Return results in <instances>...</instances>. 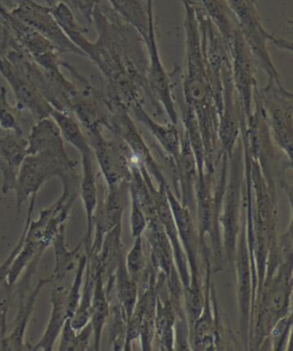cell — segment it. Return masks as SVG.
I'll use <instances>...</instances> for the list:
<instances>
[{
	"mask_svg": "<svg viewBox=\"0 0 293 351\" xmlns=\"http://www.w3.org/2000/svg\"><path fill=\"white\" fill-rule=\"evenodd\" d=\"M97 39L87 38V29L68 32L67 37L95 64L106 80V99L128 110L148 97V54L145 40L109 6L97 1L92 13Z\"/></svg>",
	"mask_w": 293,
	"mask_h": 351,
	"instance_id": "obj_1",
	"label": "cell"
},
{
	"mask_svg": "<svg viewBox=\"0 0 293 351\" xmlns=\"http://www.w3.org/2000/svg\"><path fill=\"white\" fill-rule=\"evenodd\" d=\"M185 20L183 106L193 111L204 145V176L213 179L220 162L219 118L222 102L214 90L200 44L195 0H183Z\"/></svg>",
	"mask_w": 293,
	"mask_h": 351,
	"instance_id": "obj_2",
	"label": "cell"
},
{
	"mask_svg": "<svg viewBox=\"0 0 293 351\" xmlns=\"http://www.w3.org/2000/svg\"><path fill=\"white\" fill-rule=\"evenodd\" d=\"M293 261L279 262L275 272L263 279L252 308L248 350H263L269 332L276 322L291 309Z\"/></svg>",
	"mask_w": 293,
	"mask_h": 351,
	"instance_id": "obj_3",
	"label": "cell"
},
{
	"mask_svg": "<svg viewBox=\"0 0 293 351\" xmlns=\"http://www.w3.org/2000/svg\"><path fill=\"white\" fill-rule=\"evenodd\" d=\"M226 4L234 14L238 28L255 58L268 80H279V73L269 53L268 43L279 49L292 51V43L272 35L262 25L258 12V1L255 0H226Z\"/></svg>",
	"mask_w": 293,
	"mask_h": 351,
	"instance_id": "obj_4",
	"label": "cell"
},
{
	"mask_svg": "<svg viewBox=\"0 0 293 351\" xmlns=\"http://www.w3.org/2000/svg\"><path fill=\"white\" fill-rule=\"evenodd\" d=\"M243 182H244V160L243 147L236 145L228 164L227 184L221 203L220 223L221 247L224 263L233 270L238 234L241 229L243 210Z\"/></svg>",
	"mask_w": 293,
	"mask_h": 351,
	"instance_id": "obj_5",
	"label": "cell"
},
{
	"mask_svg": "<svg viewBox=\"0 0 293 351\" xmlns=\"http://www.w3.org/2000/svg\"><path fill=\"white\" fill-rule=\"evenodd\" d=\"M255 99L261 106L269 133L276 147L292 160L293 95L279 80H268L261 90H257Z\"/></svg>",
	"mask_w": 293,
	"mask_h": 351,
	"instance_id": "obj_6",
	"label": "cell"
},
{
	"mask_svg": "<svg viewBox=\"0 0 293 351\" xmlns=\"http://www.w3.org/2000/svg\"><path fill=\"white\" fill-rule=\"evenodd\" d=\"M148 8L149 25L148 35L145 44L148 54V68H147V85H148V97L155 107L163 111L169 118V123L178 126L179 124V112L176 109V97L173 90L172 82L169 75L163 64L161 53H159L157 32H156L155 13H154V1L145 0Z\"/></svg>",
	"mask_w": 293,
	"mask_h": 351,
	"instance_id": "obj_7",
	"label": "cell"
},
{
	"mask_svg": "<svg viewBox=\"0 0 293 351\" xmlns=\"http://www.w3.org/2000/svg\"><path fill=\"white\" fill-rule=\"evenodd\" d=\"M97 166L100 167L107 188L131 181L132 154L128 145L116 136L108 140L102 134V128L84 130Z\"/></svg>",
	"mask_w": 293,
	"mask_h": 351,
	"instance_id": "obj_8",
	"label": "cell"
},
{
	"mask_svg": "<svg viewBox=\"0 0 293 351\" xmlns=\"http://www.w3.org/2000/svg\"><path fill=\"white\" fill-rule=\"evenodd\" d=\"M109 117H108L104 128H107L113 134L116 135L128 145L132 154L133 162L145 166L149 174L157 184H164L166 182L165 176L163 174L162 169L156 162L150 149L147 145L145 138L140 134L134 119L132 117L128 109L117 104H109Z\"/></svg>",
	"mask_w": 293,
	"mask_h": 351,
	"instance_id": "obj_9",
	"label": "cell"
},
{
	"mask_svg": "<svg viewBox=\"0 0 293 351\" xmlns=\"http://www.w3.org/2000/svg\"><path fill=\"white\" fill-rule=\"evenodd\" d=\"M77 162L67 164L61 159L47 154L27 155L19 171L15 183L16 210L21 213L25 202L39 193V190L52 178H61L65 173L75 171Z\"/></svg>",
	"mask_w": 293,
	"mask_h": 351,
	"instance_id": "obj_10",
	"label": "cell"
},
{
	"mask_svg": "<svg viewBox=\"0 0 293 351\" xmlns=\"http://www.w3.org/2000/svg\"><path fill=\"white\" fill-rule=\"evenodd\" d=\"M227 49L231 58V78L237 95L242 114L248 123L253 114L257 84V63L241 30L236 32L234 38L228 44Z\"/></svg>",
	"mask_w": 293,
	"mask_h": 351,
	"instance_id": "obj_11",
	"label": "cell"
},
{
	"mask_svg": "<svg viewBox=\"0 0 293 351\" xmlns=\"http://www.w3.org/2000/svg\"><path fill=\"white\" fill-rule=\"evenodd\" d=\"M233 271L235 272V277H236L239 333H241L243 346L248 349L251 310L253 306V285H252L251 255L248 251V238H246L244 199H243L241 229H239L237 244H236Z\"/></svg>",
	"mask_w": 293,
	"mask_h": 351,
	"instance_id": "obj_12",
	"label": "cell"
},
{
	"mask_svg": "<svg viewBox=\"0 0 293 351\" xmlns=\"http://www.w3.org/2000/svg\"><path fill=\"white\" fill-rule=\"evenodd\" d=\"M13 8L8 10L19 21L23 22L30 28L44 36L52 43L56 51L61 54H73L83 56L84 53L75 44L70 42L66 34L60 28L58 22L53 16L51 8L47 5H42L36 0H12Z\"/></svg>",
	"mask_w": 293,
	"mask_h": 351,
	"instance_id": "obj_13",
	"label": "cell"
},
{
	"mask_svg": "<svg viewBox=\"0 0 293 351\" xmlns=\"http://www.w3.org/2000/svg\"><path fill=\"white\" fill-rule=\"evenodd\" d=\"M166 195H167L169 206L176 221L180 243L183 245V252L186 254L187 262L189 267V286L185 289L197 291V292L203 291L202 280H200V241L196 217H194L187 207L180 203L169 186H166Z\"/></svg>",
	"mask_w": 293,
	"mask_h": 351,
	"instance_id": "obj_14",
	"label": "cell"
},
{
	"mask_svg": "<svg viewBox=\"0 0 293 351\" xmlns=\"http://www.w3.org/2000/svg\"><path fill=\"white\" fill-rule=\"evenodd\" d=\"M0 75L4 77L14 93L16 111L27 112L35 121L51 116L54 110L52 106L43 97L35 84L3 53H0Z\"/></svg>",
	"mask_w": 293,
	"mask_h": 351,
	"instance_id": "obj_15",
	"label": "cell"
},
{
	"mask_svg": "<svg viewBox=\"0 0 293 351\" xmlns=\"http://www.w3.org/2000/svg\"><path fill=\"white\" fill-rule=\"evenodd\" d=\"M128 183L130 182L121 183L114 188H107L102 198L99 195L93 217L94 237L87 255L97 256L100 251L104 234L118 223L123 222V215L130 196Z\"/></svg>",
	"mask_w": 293,
	"mask_h": 351,
	"instance_id": "obj_16",
	"label": "cell"
},
{
	"mask_svg": "<svg viewBox=\"0 0 293 351\" xmlns=\"http://www.w3.org/2000/svg\"><path fill=\"white\" fill-rule=\"evenodd\" d=\"M49 282H52L51 277L39 279L34 291H29V287H19L18 313L11 327L8 328V333L0 339V350H29L28 344H25V332L35 309L39 293Z\"/></svg>",
	"mask_w": 293,
	"mask_h": 351,
	"instance_id": "obj_17",
	"label": "cell"
},
{
	"mask_svg": "<svg viewBox=\"0 0 293 351\" xmlns=\"http://www.w3.org/2000/svg\"><path fill=\"white\" fill-rule=\"evenodd\" d=\"M174 176L176 180V190L173 193L183 206L196 217V186L198 181V169L196 158L186 133L181 135L180 155L174 162Z\"/></svg>",
	"mask_w": 293,
	"mask_h": 351,
	"instance_id": "obj_18",
	"label": "cell"
},
{
	"mask_svg": "<svg viewBox=\"0 0 293 351\" xmlns=\"http://www.w3.org/2000/svg\"><path fill=\"white\" fill-rule=\"evenodd\" d=\"M27 155V136L23 133L4 131L0 128V174L1 193L4 195L14 190L19 171Z\"/></svg>",
	"mask_w": 293,
	"mask_h": 351,
	"instance_id": "obj_19",
	"label": "cell"
},
{
	"mask_svg": "<svg viewBox=\"0 0 293 351\" xmlns=\"http://www.w3.org/2000/svg\"><path fill=\"white\" fill-rule=\"evenodd\" d=\"M28 140V155L47 154L56 158L61 159L67 164H75V160L70 158L66 148L59 126L51 116L35 121L30 133L27 136Z\"/></svg>",
	"mask_w": 293,
	"mask_h": 351,
	"instance_id": "obj_20",
	"label": "cell"
},
{
	"mask_svg": "<svg viewBox=\"0 0 293 351\" xmlns=\"http://www.w3.org/2000/svg\"><path fill=\"white\" fill-rule=\"evenodd\" d=\"M169 183L159 184V193L156 197V208H157V217L162 223L166 236L169 238V244L172 246L173 258L176 262V270L179 272L180 279L183 282V289L189 286L190 272L186 254L183 252V245L180 243L179 234L176 229V221L173 217L172 210L169 206L167 195H166V186Z\"/></svg>",
	"mask_w": 293,
	"mask_h": 351,
	"instance_id": "obj_21",
	"label": "cell"
},
{
	"mask_svg": "<svg viewBox=\"0 0 293 351\" xmlns=\"http://www.w3.org/2000/svg\"><path fill=\"white\" fill-rule=\"evenodd\" d=\"M83 176H80V195L83 199L85 213H86V236L83 241L85 253H89L92 245V232H93V217L99 200V186H97V162L93 152L82 156Z\"/></svg>",
	"mask_w": 293,
	"mask_h": 351,
	"instance_id": "obj_22",
	"label": "cell"
},
{
	"mask_svg": "<svg viewBox=\"0 0 293 351\" xmlns=\"http://www.w3.org/2000/svg\"><path fill=\"white\" fill-rule=\"evenodd\" d=\"M68 291H69V286L60 285V284L53 286L52 293H51L52 310L49 315V323L40 340L35 346H29V350L52 351L54 349L56 341L59 340L63 325L66 323L67 318H69L67 313Z\"/></svg>",
	"mask_w": 293,
	"mask_h": 351,
	"instance_id": "obj_23",
	"label": "cell"
},
{
	"mask_svg": "<svg viewBox=\"0 0 293 351\" xmlns=\"http://www.w3.org/2000/svg\"><path fill=\"white\" fill-rule=\"evenodd\" d=\"M150 250L149 261L159 272H162L166 279L169 278L173 270H176V262L173 258L172 246L159 217L148 220L145 234Z\"/></svg>",
	"mask_w": 293,
	"mask_h": 351,
	"instance_id": "obj_24",
	"label": "cell"
},
{
	"mask_svg": "<svg viewBox=\"0 0 293 351\" xmlns=\"http://www.w3.org/2000/svg\"><path fill=\"white\" fill-rule=\"evenodd\" d=\"M132 117L140 121L148 128L152 136L159 142V147H162L163 152H165L169 158L176 162L180 155L181 149V135H180L178 126L171 124H159L154 118L149 116L145 110L143 104H135L128 110Z\"/></svg>",
	"mask_w": 293,
	"mask_h": 351,
	"instance_id": "obj_25",
	"label": "cell"
},
{
	"mask_svg": "<svg viewBox=\"0 0 293 351\" xmlns=\"http://www.w3.org/2000/svg\"><path fill=\"white\" fill-rule=\"evenodd\" d=\"M121 228H123V222L118 223L116 227L113 228L110 231H108L107 234H104L100 251L97 256L89 255V256H94L97 260V269H99L104 276V282L114 277L119 262L125 258L124 245L121 239V230H123Z\"/></svg>",
	"mask_w": 293,
	"mask_h": 351,
	"instance_id": "obj_26",
	"label": "cell"
},
{
	"mask_svg": "<svg viewBox=\"0 0 293 351\" xmlns=\"http://www.w3.org/2000/svg\"><path fill=\"white\" fill-rule=\"evenodd\" d=\"M109 299H108L104 276L100 270H95L93 298L91 306V326L93 330V350H100L101 337L109 316Z\"/></svg>",
	"mask_w": 293,
	"mask_h": 351,
	"instance_id": "obj_27",
	"label": "cell"
},
{
	"mask_svg": "<svg viewBox=\"0 0 293 351\" xmlns=\"http://www.w3.org/2000/svg\"><path fill=\"white\" fill-rule=\"evenodd\" d=\"M109 8L138 32L145 40L148 35L149 12L145 0H107Z\"/></svg>",
	"mask_w": 293,
	"mask_h": 351,
	"instance_id": "obj_28",
	"label": "cell"
},
{
	"mask_svg": "<svg viewBox=\"0 0 293 351\" xmlns=\"http://www.w3.org/2000/svg\"><path fill=\"white\" fill-rule=\"evenodd\" d=\"M108 296H114L119 304L123 306L128 319L131 317L135 304L138 301V284L128 275V269L125 265V258L119 262L116 271H115L114 285Z\"/></svg>",
	"mask_w": 293,
	"mask_h": 351,
	"instance_id": "obj_29",
	"label": "cell"
},
{
	"mask_svg": "<svg viewBox=\"0 0 293 351\" xmlns=\"http://www.w3.org/2000/svg\"><path fill=\"white\" fill-rule=\"evenodd\" d=\"M66 226L67 224L61 226L51 244L56 256V265L51 275L52 282H59L66 278V276L75 267V262L78 260V252L83 246V241H80L73 250H68L66 244Z\"/></svg>",
	"mask_w": 293,
	"mask_h": 351,
	"instance_id": "obj_30",
	"label": "cell"
},
{
	"mask_svg": "<svg viewBox=\"0 0 293 351\" xmlns=\"http://www.w3.org/2000/svg\"><path fill=\"white\" fill-rule=\"evenodd\" d=\"M87 265L84 275V286L82 287L80 302L77 306L73 316L70 317L71 325L76 330L83 328L90 323L91 306L93 298L94 282H95V270H97V260L94 256L87 255Z\"/></svg>",
	"mask_w": 293,
	"mask_h": 351,
	"instance_id": "obj_31",
	"label": "cell"
},
{
	"mask_svg": "<svg viewBox=\"0 0 293 351\" xmlns=\"http://www.w3.org/2000/svg\"><path fill=\"white\" fill-rule=\"evenodd\" d=\"M51 117L59 126L63 140L73 145V148L80 152V156L92 154V149L89 145L85 132L76 118L73 117V114L62 112V111L53 110Z\"/></svg>",
	"mask_w": 293,
	"mask_h": 351,
	"instance_id": "obj_32",
	"label": "cell"
},
{
	"mask_svg": "<svg viewBox=\"0 0 293 351\" xmlns=\"http://www.w3.org/2000/svg\"><path fill=\"white\" fill-rule=\"evenodd\" d=\"M108 299L110 304L107 320V323H109V344L114 350H124L128 316L114 296H108Z\"/></svg>",
	"mask_w": 293,
	"mask_h": 351,
	"instance_id": "obj_33",
	"label": "cell"
},
{
	"mask_svg": "<svg viewBox=\"0 0 293 351\" xmlns=\"http://www.w3.org/2000/svg\"><path fill=\"white\" fill-rule=\"evenodd\" d=\"M148 262L143 248V236L134 238L133 246L125 256V265L128 269V275L131 276V278L137 284L141 282L142 277L145 276Z\"/></svg>",
	"mask_w": 293,
	"mask_h": 351,
	"instance_id": "obj_34",
	"label": "cell"
},
{
	"mask_svg": "<svg viewBox=\"0 0 293 351\" xmlns=\"http://www.w3.org/2000/svg\"><path fill=\"white\" fill-rule=\"evenodd\" d=\"M291 328H292V311H290L288 315L276 322L275 325L269 332L265 347H268L274 351L286 350L289 347Z\"/></svg>",
	"mask_w": 293,
	"mask_h": 351,
	"instance_id": "obj_35",
	"label": "cell"
},
{
	"mask_svg": "<svg viewBox=\"0 0 293 351\" xmlns=\"http://www.w3.org/2000/svg\"><path fill=\"white\" fill-rule=\"evenodd\" d=\"M15 112L16 109L8 102V88L0 86V128L4 131L23 133Z\"/></svg>",
	"mask_w": 293,
	"mask_h": 351,
	"instance_id": "obj_36",
	"label": "cell"
},
{
	"mask_svg": "<svg viewBox=\"0 0 293 351\" xmlns=\"http://www.w3.org/2000/svg\"><path fill=\"white\" fill-rule=\"evenodd\" d=\"M87 254L82 255L78 258V265H77L76 276L73 278V284L69 286L68 291V299H67V313L68 317H71L76 310L78 302H80V294H82V287H83L84 275H85V269L87 265Z\"/></svg>",
	"mask_w": 293,
	"mask_h": 351,
	"instance_id": "obj_37",
	"label": "cell"
},
{
	"mask_svg": "<svg viewBox=\"0 0 293 351\" xmlns=\"http://www.w3.org/2000/svg\"><path fill=\"white\" fill-rule=\"evenodd\" d=\"M46 5L49 8H53L54 5L63 3L69 6L70 10L76 15V18L80 21H84L87 25H92V13L93 8L99 0H45Z\"/></svg>",
	"mask_w": 293,
	"mask_h": 351,
	"instance_id": "obj_38",
	"label": "cell"
},
{
	"mask_svg": "<svg viewBox=\"0 0 293 351\" xmlns=\"http://www.w3.org/2000/svg\"><path fill=\"white\" fill-rule=\"evenodd\" d=\"M130 191V202H131V214H130V227L133 239L145 234V228L148 224V220L145 217V212L142 210L141 205L139 203L138 198L134 193Z\"/></svg>",
	"mask_w": 293,
	"mask_h": 351,
	"instance_id": "obj_39",
	"label": "cell"
},
{
	"mask_svg": "<svg viewBox=\"0 0 293 351\" xmlns=\"http://www.w3.org/2000/svg\"><path fill=\"white\" fill-rule=\"evenodd\" d=\"M60 351H78V333L71 325L70 318H67L59 337Z\"/></svg>",
	"mask_w": 293,
	"mask_h": 351,
	"instance_id": "obj_40",
	"label": "cell"
},
{
	"mask_svg": "<svg viewBox=\"0 0 293 351\" xmlns=\"http://www.w3.org/2000/svg\"><path fill=\"white\" fill-rule=\"evenodd\" d=\"M255 1H258V0H255Z\"/></svg>",
	"mask_w": 293,
	"mask_h": 351,
	"instance_id": "obj_41",
	"label": "cell"
}]
</instances>
